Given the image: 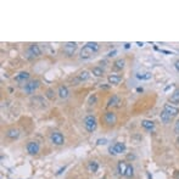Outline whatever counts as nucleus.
Returning <instances> with one entry per match:
<instances>
[{"label":"nucleus","mask_w":179,"mask_h":179,"mask_svg":"<svg viewBox=\"0 0 179 179\" xmlns=\"http://www.w3.org/2000/svg\"><path fill=\"white\" fill-rule=\"evenodd\" d=\"M160 118L162 121V123H164V124H168V123L172 122V120H173V117H172L171 115H168L166 111H163L162 110V112L160 113Z\"/></svg>","instance_id":"13"},{"label":"nucleus","mask_w":179,"mask_h":179,"mask_svg":"<svg viewBox=\"0 0 179 179\" xmlns=\"http://www.w3.org/2000/svg\"><path fill=\"white\" fill-rule=\"evenodd\" d=\"M108 151H110V154H111V155H118V154H123V152H124V151H126V144H124V143H121V141H118V143L113 144L112 146H110Z\"/></svg>","instance_id":"2"},{"label":"nucleus","mask_w":179,"mask_h":179,"mask_svg":"<svg viewBox=\"0 0 179 179\" xmlns=\"http://www.w3.org/2000/svg\"><path fill=\"white\" fill-rule=\"evenodd\" d=\"M45 95H46V98H48V99H50V100L55 99V92L52 90V89H48Z\"/></svg>","instance_id":"27"},{"label":"nucleus","mask_w":179,"mask_h":179,"mask_svg":"<svg viewBox=\"0 0 179 179\" xmlns=\"http://www.w3.org/2000/svg\"><path fill=\"white\" fill-rule=\"evenodd\" d=\"M173 177L176 179H179V171H174V173H173Z\"/></svg>","instance_id":"32"},{"label":"nucleus","mask_w":179,"mask_h":179,"mask_svg":"<svg viewBox=\"0 0 179 179\" xmlns=\"http://www.w3.org/2000/svg\"><path fill=\"white\" fill-rule=\"evenodd\" d=\"M28 52L32 55V56H36V57H38V56L42 55V50H40V48L38 45H36V44H33V45L29 46Z\"/></svg>","instance_id":"10"},{"label":"nucleus","mask_w":179,"mask_h":179,"mask_svg":"<svg viewBox=\"0 0 179 179\" xmlns=\"http://www.w3.org/2000/svg\"><path fill=\"white\" fill-rule=\"evenodd\" d=\"M38 88H39V80H37V79L36 80H31V82H28V83H26L24 93L31 95V94H33L34 92H36Z\"/></svg>","instance_id":"5"},{"label":"nucleus","mask_w":179,"mask_h":179,"mask_svg":"<svg viewBox=\"0 0 179 179\" xmlns=\"http://www.w3.org/2000/svg\"><path fill=\"white\" fill-rule=\"evenodd\" d=\"M92 73L95 76V77H101V76H104L105 71H104V68H101V67H93Z\"/></svg>","instance_id":"21"},{"label":"nucleus","mask_w":179,"mask_h":179,"mask_svg":"<svg viewBox=\"0 0 179 179\" xmlns=\"http://www.w3.org/2000/svg\"><path fill=\"white\" fill-rule=\"evenodd\" d=\"M120 104V98L117 95H113L111 99H110V101H108V106H117Z\"/></svg>","instance_id":"25"},{"label":"nucleus","mask_w":179,"mask_h":179,"mask_svg":"<svg viewBox=\"0 0 179 179\" xmlns=\"http://www.w3.org/2000/svg\"><path fill=\"white\" fill-rule=\"evenodd\" d=\"M127 167H128V163L126 161H120L118 164H117V169H118V173L121 176H124L126 174V171H127Z\"/></svg>","instance_id":"15"},{"label":"nucleus","mask_w":179,"mask_h":179,"mask_svg":"<svg viewBox=\"0 0 179 179\" xmlns=\"http://www.w3.org/2000/svg\"><path fill=\"white\" fill-rule=\"evenodd\" d=\"M28 78H29V73L28 72H21L15 77V80L20 82V83H24L26 80H28Z\"/></svg>","instance_id":"14"},{"label":"nucleus","mask_w":179,"mask_h":179,"mask_svg":"<svg viewBox=\"0 0 179 179\" xmlns=\"http://www.w3.org/2000/svg\"><path fill=\"white\" fill-rule=\"evenodd\" d=\"M129 46H130V44H129V43H126V44H124V48H126V49H128Z\"/></svg>","instance_id":"34"},{"label":"nucleus","mask_w":179,"mask_h":179,"mask_svg":"<svg viewBox=\"0 0 179 179\" xmlns=\"http://www.w3.org/2000/svg\"><path fill=\"white\" fill-rule=\"evenodd\" d=\"M88 169L90 171V172H93V173H95V172L99 169V164H98V162H96V161L89 162V164H88Z\"/></svg>","instance_id":"23"},{"label":"nucleus","mask_w":179,"mask_h":179,"mask_svg":"<svg viewBox=\"0 0 179 179\" xmlns=\"http://www.w3.org/2000/svg\"><path fill=\"white\" fill-rule=\"evenodd\" d=\"M178 143H179V138H178Z\"/></svg>","instance_id":"36"},{"label":"nucleus","mask_w":179,"mask_h":179,"mask_svg":"<svg viewBox=\"0 0 179 179\" xmlns=\"http://www.w3.org/2000/svg\"><path fill=\"white\" fill-rule=\"evenodd\" d=\"M141 126L144 129H146V130H152L155 128V123L152 121H149V120H144L141 122Z\"/></svg>","instance_id":"18"},{"label":"nucleus","mask_w":179,"mask_h":179,"mask_svg":"<svg viewBox=\"0 0 179 179\" xmlns=\"http://www.w3.org/2000/svg\"><path fill=\"white\" fill-rule=\"evenodd\" d=\"M26 149H27V152H28L29 155H37L39 152L40 146L37 141H29L28 144H27Z\"/></svg>","instance_id":"6"},{"label":"nucleus","mask_w":179,"mask_h":179,"mask_svg":"<svg viewBox=\"0 0 179 179\" xmlns=\"http://www.w3.org/2000/svg\"><path fill=\"white\" fill-rule=\"evenodd\" d=\"M104 122L107 126H113L117 122V116L115 112H106L104 115Z\"/></svg>","instance_id":"8"},{"label":"nucleus","mask_w":179,"mask_h":179,"mask_svg":"<svg viewBox=\"0 0 179 179\" xmlns=\"http://www.w3.org/2000/svg\"><path fill=\"white\" fill-rule=\"evenodd\" d=\"M76 50H77V43H74V42H68L64 46V52H65L66 56H68V57L73 56Z\"/></svg>","instance_id":"3"},{"label":"nucleus","mask_w":179,"mask_h":179,"mask_svg":"<svg viewBox=\"0 0 179 179\" xmlns=\"http://www.w3.org/2000/svg\"><path fill=\"white\" fill-rule=\"evenodd\" d=\"M124 65H126V61L123 60V59H118V60H116L115 62H113L115 70H122V68L124 67Z\"/></svg>","instance_id":"20"},{"label":"nucleus","mask_w":179,"mask_h":179,"mask_svg":"<svg viewBox=\"0 0 179 179\" xmlns=\"http://www.w3.org/2000/svg\"><path fill=\"white\" fill-rule=\"evenodd\" d=\"M169 102H171V104H174V105L179 104V89H176V90L173 92V94L171 95Z\"/></svg>","instance_id":"17"},{"label":"nucleus","mask_w":179,"mask_h":179,"mask_svg":"<svg viewBox=\"0 0 179 179\" xmlns=\"http://www.w3.org/2000/svg\"><path fill=\"white\" fill-rule=\"evenodd\" d=\"M57 94H59V96L61 99H66V98H68V94H70V93H68V89H67L66 85H60Z\"/></svg>","instance_id":"16"},{"label":"nucleus","mask_w":179,"mask_h":179,"mask_svg":"<svg viewBox=\"0 0 179 179\" xmlns=\"http://www.w3.org/2000/svg\"><path fill=\"white\" fill-rule=\"evenodd\" d=\"M95 101H96V96H92L90 100H89V104H90V105H94Z\"/></svg>","instance_id":"30"},{"label":"nucleus","mask_w":179,"mask_h":179,"mask_svg":"<svg viewBox=\"0 0 179 179\" xmlns=\"http://www.w3.org/2000/svg\"><path fill=\"white\" fill-rule=\"evenodd\" d=\"M96 144H98V145H106L107 140L106 139H98L96 140Z\"/></svg>","instance_id":"28"},{"label":"nucleus","mask_w":179,"mask_h":179,"mask_svg":"<svg viewBox=\"0 0 179 179\" xmlns=\"http://www.w3.org/2000/svg\"><path fill=\"white\" fill-rule=\"evenodd\" d=\"M174 67H176V70L179 72V60H177L176 62H174Z\"/></svg>","instance_id":"31"},{"label":"nucleus","mask_w":179,"mask_h":179,"mask_svg":"<svg viewBox=\"0 0 179 179\" xmlns=\"http://www.w3.org/2000/svg\"><path fill=\"white\" fill-rule=\"evenodd\" d=\"M115 54H116V50H113L112 52H110V54H108V56H113V55H115Z\"/></svg>","instance_id":"33"},{"label":"nucleus","mask_w":179,"mask_h":179,"mask_svg":"<svg viewBox=\"0 0 179 179\" xmlns=\"http://www.w3.org/2000/svg\"><path fill=\"white\" fill-rule=\"evenodd\" d=\"M83 124H84V128L89 133H93V132H95L96 127H98V122H96V118L93 115H88L83 121Z\"/></svg>","instance_id":"1"},{"label":"nucleus","mask_w":179,"mask_h":179,"mask_svg":"<svg viewBox=\"0 0 179 179\" xmlns=\"http://www.w3.org/2000/svg\"><path fill=\"white\" fill-rule=\"evenodd\" d=\"M151 77H152V74H151L150 72L138 73V74H136V78L140 79V80H149V79H151Z\"/></svg>","instance_id":"22"},{"label":"nucleus","mask_w":179,"mask_h":179,"mask_svg":"<svg viewBox=\"0 0 179 179\" xmlns=\"http://www.w3.org/2000/svg\"><path fill=\"white\" fill-rule=\"evenodd\" d=\"M50 139H51V143L55 144V145H64L65 144V136L61 134L60 132H52L51 135H50Z\"/></svg>","instance_id":"4"},{"label":"nucleus","mask_w":179,"mask_h":179,"mask_svg":"<svg viewBox=\"0 0 179 179\" xmlns=\"http://www.w3.org/2000/svg\"><path fill=\"white\" fill-rule=\"evenodd\" d=\"M107 80H108V83H110V84L117 85V84H120V83H121L122 77H121V76H116V74H110L108 77H107Z\"/></svg>","instance_id":"11"},{"label":"nucleus","mask_w":179,"mask_h":179,"mask_svg":"<svg viewBox=\"0 0 179 179\" xmlns=\"http://www.w3.org/2000/svg\"><path fill=\"white\" fill-rule=\"evenodd\" d=\"M174 132L177 134H179V120L176 122V124H174Z\"/></svg>","instance_id":"29"},{"label":"nucleus","mask_w":179,"mask_h":179,"mask_svg":"<svg viewBox=\"0 0 179 179\" xmlns=\"http://www.w3.org/2000/svg\"><path fill=\"white\" fill-rule=\"evenodd\" d=\"M85 45L90 48V49H92L94 52L98 51V50H99V48H100V46H99V44H98V43H95V42H88Z\"/></svg>","instance_id":"26"},{"label":"nucleus","mask_w":179,"mask_h":179,"mask_svg":"<svg viewBox=\"0 0 179 179\" xmlns=\"http://www.w3.org/2000/svg\"><path fill=\"white\" fill-rule=\"evenodd\" d=\"M89 77H90V74H89L88 71H83V72H80L78 74V78H77V82H85L89 79Z\"/></svg>","instance_id":"19"},{"label":"nucleus","mask_w":179,"mask_h":179,"mask_svg":"<svg viewBox=\"0 0 179 179\" xmlns=\"http://www.w3.org/2000/svg\"><path fill=\"white\" fill-rule=\"evenodd\" d=\"M133 176H134V167L132 166V164L128 163V167H127V171H126L124 177H126V178H132Z\"/></svg>","instance_id":"24"},{"label":"nucleus","mask_w":179,"mask_h":179,"mask_svg":"<svg viewBox=\"0 0 179 179\" xmlns=\"http://www.w3.org/2000/svg\"><path fill=\"white\" fill-rule=\"evenodd\" d=\"M136 44H138V46H143V45H144V44H143V43H139V42H138V43H136Z\"/></svg>","instance_id":"35"},{"label":"nucleus","mask_w":179,"mask_h":179,"mask_svg":"<svg viewBox=\"0 0 179 179\" xmlns=\"http://www.w3.org/2000/svg\"><path fill=\"white\" fill-rule=\"evenodd\" d=\"M6 136H8L9 139H17V138L20 136V130L15 129V128L8 129L6 130Z\"/></svg>","instance_id":"12"},{"label":"nucleus","mask_w":179,"mask_h":179,"mask_svg":"<svg viewBox=\"0 0 179 179\" xmlns=\"http://www.w3.org/2000/svg\"><path fill=\"white\" fill-rule=\"evenodd\" d=\"M93 54H94V51H93L89 46L85 45V46H83V49L80 50V59H84V60L90 59Z\"/></svg>","instance_id":"9"},{"label":"nucleus","mask_w":179,"mask_h":179,"mask_svg":"<svg viewBox=\"0 0 179 179\" xmlns=\"http://www.w3.org/2000/svg\"><path fill=\"white\" fill-rule=\"evenodd\" d=\"M163 111H166L168 115H171L174 118V117H177L178 113H179V108L177 106L171 105V104H164L163 105Z\"/></svg>","instance_id":"7"}]
</instances>
